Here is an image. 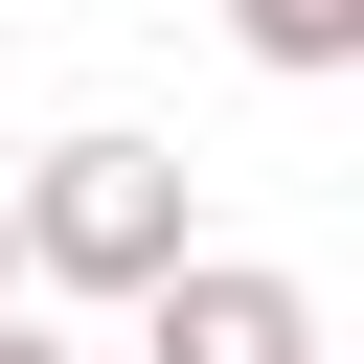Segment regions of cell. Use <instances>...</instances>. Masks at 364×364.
<instances>
[{
	"label": "cell",
	"mask_w": 364,
	"mask_h": 364,
	"mask_svg": "<svg viewBox=\"0 0 364 364\" xmlns=\"http://www.w3.org/2000/svg\"><path fill=\"white\" fill-rule=\"evenodd\" d=\"M0 228H23V296H159V273L205 250L159 136H46V159L0 182Z\"/></svg>",
	"instance_id": "6da1fadb"
},
{
	"label": "cell",
	"mask_w": 364,
	"mask_h": 364,
	"mask_svg": "<svg viewBox=\"0 0 364 364\" xmlns=\"http://www.w3.org/2000/svg\"><path fill=\"white\" fill-rule=\"evenodd\" d=\"M114 318H136V364H318V273H273V250H182Z\"/></svg>",
	"instance_id": "7a4b0ae2"
},
{
	"label": "cell",
	"mask_w": 364,
	"mask_h": 364,
	"mask_svg": "<svg viewBox=\"0 0 364 364\" xmlns=\"http://www.w3.org/2000/svg\"><path fill=\"white\" fill-rule=\"evenodd\" d=\"M228 46H250L273 91H341V68H364V0H228Z\"/></svg>",
	"instance_id": "3957f363"
},
{
	"label": "cell",
	"mask_w": 364,
	"mask_h": 364,
	"mask_svg": "<svg viewBox=\"0 0 364 364\" xmlns=\"http://www.w3.org/2000/svg\"><path fill=\"white\" fill-rule=\"evenodd\" d=\"M0 364H68V318H46V296H0Z\"/></svg>",
	"instance_id": "277c9868"
},
{
	"label": "cell",
	"mask_w": 364,
	"mask_h": 364,
	"mask_svg": "<svg viewBox=\"0 0 364 364\" xmlns=\"http://www.w3.org/2000/svg\"><path fill=\"white\" fill-rule=\"evenodd\" d=\"M0 296H23V228H0Z\"/></svg>",
	"instance_id": "5b68a950"
},
{
	"label": "cell",
	"mask_w": 364,
	"mask_h": 364,
	"mask_svg": "<svg viewBox=\"0 0 364 364\" xmlns=\"http://www.w3.org/2000/svg\"><path fill=\"white\" fill-rule=\"evenodd\" d=\"M318 364H341V341H318Z\"/></svg>",
	"instance_id": "8992f818"
}]
</instances>
